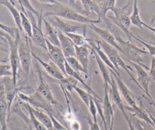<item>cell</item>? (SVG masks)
I'll use <instances>...</instances> for the list:
<instances>
[{
	"instance_id": "cell-52",
	"label": "cell",
	"mask_w": 155,
	"mask_h": 130,
	"mask_svg": "<svg viewBox=\"0 0 155 130\" xmlns=\"http://www.w3.org/2000/svg\"><path fill=\"white\" fill-rule=\"evenodd\" d=\"M8 1H9L13 5H15V1H14V0H8Z\"/></svg>"
},
{
	"instance_id": "cell-27",
	"label": "cell",
	"mask_w": 155,
	"mask_h": 130,
	"mask_svg": "<svg viewBox=\"0 0 155 130\" xmlns=\"http://www.w3.org/2000/svg\"><path fill=\"white\" fill-rule=\"evenodd\" d=\"M30 108L33 114L38 120H39L42 125H44L48 130H54L52 120L48 114H46L38 109H36L31 106H30Z\"/></svg>"
},
{
	"instance_id": "cell-36",
	"label": "cell",
	"mask_w": 155,
	"mask_h": 130,
	"mask_svg": "<svg viewBox=\"0 0 155 130\" xmlns=\"http://www.w3.org/2000/svg\"><path fill=\"white\" fill-rule=\"evenodd\" d=\"M27 111L29 114V117H30V121L35 129L36 130H48L44 125H42L39 120H37V119L35 117L34 114H33L31 109L30 108V105L27 103L25 105Z\"/></svg>"
},
{
	"instance_id": "cell-34",
	"label": "cell",
	"mask_w": 155,
	"mask_h": 130,
	"mask_svg": "<svg viewBox=\"0 0 155 130\" xmlns=\"http://www.w3.org/2000/svg\"><path fill=\"white\" fill-rule=\"evenodd\" d=\"M64 34L68 36L76 46H83L87 43L88 38L86 37L84 35H81L76 33H67Z\"/></svg>"
},
{
	"instance_id": "cell-6",
	"label": "cell",
	"mask_w": 155,
	"mask_h": 130,
	"mask_svg": "<svg viewBox=\"0 0 155 130\" xmlns=\"http://www.w3.org/2000/svg\"><path fill=\"white\" fill-rule=\"evenodd\" d=\"M27 16L30 19L33 26L32 36L31 37L33 42L35 45L40 47L47 52L46 38L42 30V22H43L44 18L43 16H42L39 19H38L37 22L34 18L33 14L27 12Z\"/></svg>"
},
{
	"instance_id": "cell-53",
	"label": "cell",
	"mask_w": 155,
	"mask_h": 130,
	"mask_svg": "<svg viewBox=\"0 0 155 130\" xmlns=\"http://www.w3.org/2000/svg\"><path fill=\"white\" fill-rule=\"evenodd\" d=\"M151 42V44H153V45H155V43H154V42Z\"/></svg>"
},
{
	"instance_id": "cell-15",
	"label": "cell",
	"mask_w": 155,
	"mask_h": 130,
	"mask_svg": "<svg viewBox=\"0 0 155 130\" xmlns=\"http://www.w3.org/2000/svg\"><path fill=\"white\" fill-rule=\"evenodd\" d=\"M96 3L98 4L101 13V19L103 21L107 28L108 30H110L111 31H114V30L113 28L111 25V22L110 21L108 18L107 17V13L108 11H114L116 7V0H94Z\"/></svg>"
},
{
	"instance_id": "cell-2",
	"label": "cell",
	"mask_w": 155,
	"mask_h": 130,
	"mask_svg": "<svg viewBox=\"0 0 155 130\" xmlns=\"http://www.w3.org/2000/svg\"><path fill=\"white\" fill-rule=\"evenodd\" d=\"M113 34L116 37V39L120 49L121 53L124 54L130 60V61L136 63L142 66L145 69H148V68L144 64L143 57L144 54H148V51L139 48L132 44L130 41H125L116 32H114Z\"/></svg>"
},
{
	"instance_id": "cell-31",
	"label": "cell",
	"mask_w": 155,
	"mask_h": 130,
	"mask_svg": "<svg viewBox=\"0 0 155 130\" xmlns=\"http://www.w3.org/2000/svg\"><path fill=\"white\" fill-rule=\"evenodd\" d=\"M78 82H79L76 79L68 75L65 76L63 79L59 80L61 86L69 92H71L72 90L74 89L77 86Z\"/></svg>"
},
{
	"instance_id": "cell-9",
	"label": "cell",
	"mask_w": 155,
	"mask_h": 130,
	"mask_svg": "<svg viewBox=\"0 0 155 130\" xmlns=\"http://www.w3.org/2000/svg\"><path fill=\"white\" fill-rule=\"evenodd\" d=\"M48 18V21L59 31L64 33H77L78 31H82L85 36L86 26L76 25L65 22L58 16H50Z\"/></svg>"
},
{
	"instance_id": "cell-14",
	"label": "cell",
	"mask_w": 155,
	"mask_h": 130,
	"mask_svg": "<svg viewBox=\"0 0 155 130\" xmlns=\"http://www.w3.org/2000/svg\"><path fill=\"white\" fill-rule=\"evenodd\" d=\"M111 82L110 85V99H111V100L114 102V103L117 106V107L119 108V109L121 111L125 119H126L128 117H129V116L128 115V114L126 112L127 110L125 109V106L124 105L122 99L121 98L120 93L116 81L114 76L111 74Z\"/></svg>"
},
{
	"instance_id": "cell-13",
	"label": "cell",
	"mask_w": 155,
	"mask_h": 130,
	"mask_svg": "<svg viewBox=\"0 0 155 130\" xmlns=\"http://www.w3.org/2000/svg\"><path fill=\"white\" fill-rule=\"evenodd\" d=\"M102 106L108 130H113L114 124V112L110 101V88H104V96L102 101Z\"/></svg>"
},
{
	"instance_id": "cell-12",
	"label": "cell",
	"mask_w": 155,
	"mask_h": 130,
	"mask_svg": "<svg viewBox=\"0 0 155 130\" xmlns=\"http://www.w3.org/2000/svg\"><path fill=\"white\" fill-rule=\"evenodd\" d=\"M109 71L110 73L114 76L116 83L117 84V86L120 94L122 95L123 97L128 103L130 106L131 107H136L137 106L136 101V98L133 93L129 89V88L127 86V85L124 82L120 74H117L111 69H109Z\"/></svg>"
},
{
	"instance_id": "cell-38",
	"label": "cell",
	"mask_w": 155,
	"mask_h": 130,
	"mask_svg": "<svg viewBox=\"0 0 155 130\" xmlns=\"http://www.w3.org/2000/svg\"><path fill=\"white\" fill-rule=\"evenodd\" d=\"M132 37L136 39L137 41H139L142 44H143L147 48L148 51V53L151 56H155V45H153L150 42L147 41L139 36H136L134 35L133 34H132Z\"/></svg>"
},
{
	"instance_id": "cell-17",
	"label": "cell",
	"mask_w": 155,
	"mask_h": 130,
	"mask_svg": "<svg viewBox=\"0 0 155 130\" xmlns=\"http://www.w3.org/2000/svg\"><path fill=\"white\" fill-rule=\"evenodd\" d=\"M32 56L43 67L45 71L52 77L59 81L65 77L60 68L52 61L50 62L44 61L41 58L36 56L33 52H32Z\"/></svg>"
},
{
	"instance_id": "cell-47",
	"label": "cell",
	"mask_w": 155,
	"mask_h": 130,
	"mask_svg": "<svg viewBox=\"0 0 155 130\" xmlns=\"http://www.w3.org/2000/svg\"><path fill=\"white\" fill-rule=\"evenodd\" d=\"M144 97L148 101V102L155 108V101L153 100V98L150 99V98H148V97H145V96H144Z\"/></svg>"
},
{
	"instance_id": "cell-19",
	"label": "cell",
	"mask_w": 155,
	"mask_h": 130,
	"mask_svg": "<svg viewBox=\"0 0 155 130\" xmlns=\"http://www.w3.org/2000/svg\"><path fill=\"white\" fill-rule=\"evenodd\" d=\"M125 108L127 111H129L133 113L134 116L137 117L140 120L145 122L147 124L152 126L155 128L154 123L148 114V109L144 106L143 104L142 103L141 99L139 100V105H137V106L131 107L130 106H125Z\"/></svg>"
},
{
	"instance_id": "cell-7",
	"label": "cell",
	"mask_w": 155,
	"mask_h": 130,
	"mask_svg": "<svg viewBox=\"0 0 155 130\" xmlns=\"http://www.w3.org/2000/svg\"><path fill=\"white\" fill-rule=\"evenodd\" d=\"M18 53L21 67L24 72L26 74H28L31 66L33 56L27 37L25 39L21 37L18 45Z\"/></svg>"
},
{
	"instance_id": "cell-43",
	"label": "cell",
	"mask_w": 155,
	"mask_h": 130,
	"mask_svg": "<svg viewBox=\"0 0 155 130\" xmlns=\"http://www.w3.org/2000/svg\"><path fill=\"white\" fill-rule=\"evenodd\" d=\"M149 74L151 79H153L155 83V56H151Z\"/></svg>"
},
{
	"instance_id": "cell-50",
	"label": "cell",
	"mask_w": 155,
	"mask_h": 130,
	"mask_svg": "<svg viewBox=\"0 0 155 130\" xmlns=\"http://www.w3.org/2000/svg\"><path fill=\"white\" fill-rule=\"evenodd\" d=\"M148 114H149V115H150L151 119L152 120V121H153V123H154V127H155V118L154 117V116L151 114V112H150L149 111H148Z\"/></svg>"
},
{
	"instance_id": "cell-3",
	"label": "cell",
	"mask_w": 155,
	"mask_h": 130,
	"mask_svg": "<svg viewBox=\"0 0 155 130\" xmlns=\"http://www.w3.org/2000/svg\"><path fill=\"white\" fill-rule=\"evenodd\" d=\"M97 43L101 46V48L104 51V52L107 54L108 57H109L110 61L115 67V68L117 70V71L119 72L120 68H122L123 70H124L126 73L128 74V75L130 77L131 80L137 85V86L140 89V86L136 80V79L133 76L131 71H133L131 68L127 65L122 60L121 57L118 53V50H116L115 48L112 47L111 45H109L103 40L101 41H96Z\"/></svg>"
},
{
	"instance_id": "cell-45",
	"label": "cell",
	"mask_w": 155,
	"mask_h": 130,
	"mask_svg": "<svg viewBox=\"0 0 155 130\" xmlns=\"http://www.w3.org/2000/svg\"><path fill=\"white\" fill-rule=\"evenodd\" d=\"M125 120L127 121L128 125V128H129V130H136V128L134 126V123H133V120L131 117H128L127 119H125Z\"/></svg>"
},
{
	"instance_id": "cell-32",
	"label": "cell",
	"mask_w": 155,
	"mask_h": 130,
	"mask_svg": "<svg viewBox=\"0 0 155 130\" xmlns=\"http://www.w3.org/2000/svg\"><path fill=\"white\" fill-rule=\"evenodd\" d=\"M21 25L23 30L25 32L28 37L31 38L32 36L33 26L32 24L28 18V16L25 15L23 12H21Z\"/></svg>"
},
{
	"instance_id": "cell-29",
	"label": "cell",
	"mask_w": 155,
	"mask_h": 130,
	"mask_svg": "<svg viewBox=\"0 0 155 130\" xmlns=\"http://www.w3.org/2000/svg\"><path fill=\"white\" fill-rule=\"evenodd\" d=\"M131 24L139 27L141 30H143V26L144 22L140 18L139 15V10L137 5V0H133V10L131 15L130 16Z\"/></svg>"
},
{
	"instance_id": "cell-54",
	"label": "cell",
	"mask_w": 155,
	"mask_h": 130,
	"mask_svg": "<svg viewBox=\"0 0 155 130\" xmlns=\"http://www.w3.org/2000/svg\"><path fill=\"white\" fill-rule=\"evenodd\" d=\"M15 130H21L20 129H15Z\"/></svg>"
},
{
	"instance_id": "cell-23",
	"label": "cell",
	"mask_w": 155,
	"mask_h": 130,
	"mask_svg": "<svg viewBox=\"0 0 155 130\" xmlns=\"http://www.w3.org/2000/svg\"><path fill=\"white\" fill-rule=\"evenodd\" d=\"M65 71L66 73L67 74V76H72L73 77H74V79H76L79 82H80L85 88V89L87 90V91L88 93H90L91 95H93L94 97L97 98V99H99L101 101H102V99H101L94 91V90L92 89V88L90 86V85H88L87 83L85 82V81L84 80V79L81 77V76L80 75V73L75 71L74 70H73L70 66L68 65V63H67V60L65 62Z\"/></svg>"
},
{
	"instance_id": "cell-48",
	"label": "cell",
	"mask_w": 155,
	"mask_h": 130,
	"mask_svg": "<svg viewBox=\"0 0 155 130\" xmlns=\"http://www.w3.org/2000/svg\"><path fill=\"white\" fill-rule=\"evenodd\" d=\"M143 26L145 27L146 28H147L148 29H149L150 31H151L153 32L154 33H155V28L152 27H151L150 25H148V24H145V23L143 24Z\"/></svg>"
},
{
	"instance_id": "cell-10",
	"label": "cell",
	"mask_w": 155,
	"mask_h": 130,
	"mask_svg": "<svg viewBox=\"0 0 155 130\" xmlns=\"http://www.w3.org/2000/svg\"><path fill=\"white\" fill-rule=\"evenodd\" d=\"M130 62L135 68L137 75L136 80L140 86V89H142L147 94L148 98H152L149 91V85L151 79L150 74L145 70L142 66L133 62L130 61Z\"/></svg>"
},
{
	"instance_id": "cell-30",
	"label": "cell",
	"mask_w": 155,
	"mask_h": 130,
	"mask_svg": "<svg viewBox=\"0 0 155 130\" xmlns=\"http://www.w3.org/2000/svg\"><path fill=\"white\" fill-rule=\"evenodd\" d=\"M18 1L19 3V5L22 10V12L27 16V12L33 14L38 18V19H39L42 16V11H41L39 12L36 9H35L33 7V5H31L29 0H18Z\"/></svg>"
},
{
	"instance_id": "cell-5",
	"label": "cell",
	"mask_w": 155,
	"mask_h": 130,
	"mask_svg": "<svg viewBox=\"0 0 155 130\" xmlns=\"http://www.w3.org/2000/svg\"><path fill=\"white\" fill-rule=\"evenodd\" d=\"M1 35L3 36L8 42L10 50L9 54V60L10 64L12 68L13 76L12 79L15 86H16L17 83V75L18 71L20 64V60L18 53V45L20 39H13L11 36H10L7 33H1Z\"/></svg>"
},
{
	"instance_id": "cell-1",
	"label": "cell",
	"mask_w": 155,
	"mask_h": 130,
	"mask_svg": "<svg viewBox=\"0 0 155 130\" xmlns=\"http://www.w3.org/2000/svg\"><path fill=\"white\" fill-rule=\"evenodd\" d=\"M41 11L44 18L54 16L88 25L99 24L102 21L100 18L97 19L88 18L81 15L74 8L59 2L52 4H42Z\"/></svg>"
},
{
	"instance_id": "cell-33",
	"label": "cell",
	"mask_w": 155,
	"mask_h": 130,
	"mask_svg": "<svg viewBox=\"0 0 155 130\" xmlns=\"http://www.w3.org/2000/svg\"><path fill=\"white\" fill-rule=\"evenodd\" d=\"M66 60L68 65L70 66V67L74 70L75 71L80 73H82L86 75H88V73H87L84 68H83L81 63L79 62V60L77 59V58L74 56H70L66 57Z\"/></svg>"
},
{
	"instance_id": "cell-40",
	"label": "cell",
	"mask_w": 155,
	"mask_h": 130,
	"mask_svg": "<svg viewBox=\"0 0 155 130\" xmlns=\"http://www.w3.org/2000/svg\"><path fill=\"white\" fill-rule=\"evenodd\" d=\"M93 96H91L90 101V104L88 107V110L93 117V120L94 122H97V108L96 104L94 100Z\"/></svg>"
},
{
	"instance_id": "cell-41",
	"label": "cell",
	"mask_w": 155,
	"mask_h": 130,
	"mask_svg": "<svg viewBox=\"0 0 155 130\" xmlns=\"http://www.w3.org/2000/svg\"><path fill=\"white\" fill-rule=\"evenodd\" d=\"M135 122L134 126L136 130H155L154 127L147 124L142 120L136 119Z\"/></svg>"
},
{
	"instance_id": "cell-51",
	"label": "cell",
	"mask_w": 155,
	"mask_h": 130,
	"mask_svg": "<svg viewBox=\"0 0 155 130\" xmlns=\"http://www.w3.org/2000/svg\"><path fill=\"white\" fill-rule=\"evenodd\" d=\"M155 21V14L151 16V23H153Z\"/></svg>"
},
{
	"instance_id": "cell-4",
	"label": "cell",
	"mask_w": 155,
	"mask_h": 130,
	"mask_svg": "<svg viewBox=\"0 0 155 130\" xmlns=\"http://www.w3.org/2000/svg\"><path fill=\"white\" fill-rule=\"evenodd\" d=\"M128 7V4L123 8L116 7L113 13L114 16H107L111 22L114 23L117 25L126 34L129 41L131 42L132 34L130 31L129 28L131 25L130 18L129 16L128 11H126V8Z\"/></svg>"
},
{
	"instance_id": "cell-20",
	"label": "cell",
	"mask_w": 155,
	"mask_h": 130,
	"mask_svg": "<svg viewBox=\"0 0 155 130\" xmlns=\"http://www.w3.org/2000/svg\"><path fill=\"white\" fill-rule=\"evenodd\" d=\"M58 36L61 45V48L62 50L65 57L70 56L76 57L75 45L74 44L71 39L65 34L59 30Z\"/></svg>"
},
{
	"instance_id": "cell-55",
	"label": "cell",
	"mask_w": 155,
	"mask_h": 130,
	"mask_svg": "<svg viewBox=\"0 0 155 130\" xmlns=\"http://www.w3.org/2000/svg\"><path fill=\"white\" fill-rule=\"evenodd\" d=\"M153 2H155V1H153Z\"/></svg>"
},
{
	"instance_id": "cell-22",
	"label": "cell",
	"mask_w": 155,
	"mask_h": 130,
	"mask_svg": "<svg viewBox=\"0 0 155 130\" xmlns=\"http://www.w3.org/2000/svg\"><path fill=\"white\" fill-rule=\"evenodd\" d=\"M91 51L93 54H94V58L96 59V61L97 63L99 71L101 73L103 81H104V88H110V85L111 82V74L108 71L107 68V65L102 61V60L100 58L96 51L91 47Z\"/></svg>"
},
{
	"instance_id": "cell-42",
	"label": "cell",
	"mask_w": 155,
	"mask_h": 130,
	"mask_svg": "<svg viewBox=\"0 0 155 130\" xmlns=\"http://www.w3.org/2000/svg\"><path fill=\"white\" fill-rule=\"evenodd\" d=\"M47 114L49 115V116L50 117V118L52 120L54 130H67V128H65L62 124H61L58 121V120L54 117V115L52 113L48 112H47Z\"/></svg>"
},
{
	"instance_id": "cell-16",
	"label": "cell",
	"mask_w": 155,
	"mask_h": 130,
	"mask_svg": "<svg viewBox=\"0 0 155 130\" xmlns=\"http://www.w3.org/2000/svg\"><path fill=\"white\" fill-rule=\"evenodd\" d=\"M8 119V108L5 97V90L3 82L0 85V123L1 130H6L7 122Z\"/></svg>"
},
{
	"instance_id": "cell-21",
	"label": "cell",
	"mask_w": 155,
	"mask_h": 130,
	"mask_svg": "<svg viewBox=\"0 0 155 130\" xmlns=\"http://www.w3.org/2000/svg\"><path fill=\"white\" fill-rule=\"evenodd\" d=\"M43 22L44 25V34L45 38L54 45L61 48L58 30L44 18H43Z\"/></svg>"
},
{
	"instance_id": "cell-26",
	"label": "cell",
	"mask_w": 155,
	"mask_h": 130,
	"mask_svg": "<svg viewBox=\"0 0 155 130\" xmlns=\"http://www.w3.org/2000/svg\"><path fill=\"white\" fill-rule=\"evenodd\" d=\"M1 4L4 5L10 12L14 21L16 24V27H18L21 31H23L21 25V15L16 8L8 0H1Z\"/></svg>"
},
{
	"instance_id": "cell-24",
	"label": "cell",
	"mask_w": 155,
	"mask_h": 130,
	"mask_svg": "<svg viewBox=\"0 0 155 130\" xmlns=\"http://www.w3.org/2000/svg\"><path fill=\"white\" fill-rule=\"evenodd\" d=\"M76 57L81 63L85 71L88 73L89 51L87 44L83 46L75 45Z\"/></svg>"
},
{
	"instance_id": "cell-28",
	"label": "cell",
	"mask_w": 155,
	"mask_h": 130,
	"mask_svg": "<svg viewBox=\"0 0 155 130\" xmlns=\"http://www.w3.org/2000/svg\"><path fill=\"white\" fill-rule=\"evenodd\" d=\"M84 11L87 15L94 13L97 15L98 18H101V13L98 4L94 0H81Z\"/></svg>"
},
{
	"instance_id": "cell-46",
	"label": "cell",
	"mask_w": 155,
	"mask_h": 130,
	"mask_svg": "<svg viewBox=\"0 0 155 130\" xmlns=\"http://www.w3.org/2000/svg\"><path fill=\"white\" fill-rule=\"evenodd\" d=\"M42 4H55L58 1L56 0H38Z\"/></svg>"
},
{
	"instance_id": "cell-11",
	"label": "cell",
	"mask_w": 155,
	"mask_h": 130,
	"mask_svg": "<svg viewBox=\"0 0 155 130\" xmlns=\"http://www.w3.org/2000/svg\"><path fill=\"white\" fill-rule=\"evenodd\" d=\"M38 77H39V84L37 87L36 92H37L39 95H41L43 98H44L46 100H47L51 105H59V102L54 98L50 86L45 81L42 72L38 68Z\"/></svg>"
},
{
	"instance_id": "cell-37",
	"label": "cell",
	"mask_w": 155,
	"mask_h": 130,
	"mask_svg": "<svg viewBox=\"0 0 155 130\" xmlns=\"http://www.w3.org/2000/svg\"><path fill=\"white\" fill-rule=\"evenodd\" d=\"M74 90L77 93V94L79 95V96L80 97V98L81 99V100L83 101V102L85 103V105L88 107L89 104H90V99L91 97V96L93 95H91L90 93H88V91H85L84 89H82V88L78 87V86H76Z\"/></svg>"
},
{
	"instance_id": "cell-39",
	"label": "cell",
	"mask_w": 155,
	"mask_h": 130,
	"mask_svg": "<svg viewBox=\"0 0 155 130\" xmlns=\"http://www.w3.org/2000/svg\"><path fill=\"white\" fill-rule=\"evenodd\" d=\"M0 76L3 77H12L13 76L12 68L10 64H2L0 65Z\"/></svg>"
},
{
	"instance_id": "cell-8",
	"label": "cell",
	"mask_w": 155,
	"mask_h": 130,
	"mask_svg": "<svg viewBox=\"0 0 155 130\" xmlns=\"http://www.w3.org/2000/svg\"><path fill=\"white\" fill-rule=\"evenodd\" d=\"M46 43L47 46V53L51 60L56 64L62 71L64 74L67 76V74L65 71V64L66 62V57L61 48L54 45L46 39Z\"/></svg>"
},
{
	"instance_id": "cell-18",
	"label": "cell",
	"mask_w": 155,
	"mask_h": 130,
	"mask_svg": "<svg viewBox=\"0 0 155 130\" xmlns=\"http://www.w3.org/2000/svg\"><path fill=\"white\" fill-rule=\"evenodd\" d=\"M89 27L93 30L101 38L102 40L111 45L119 52H120V49L117 44V42L115 36L111 33L108 29H103L97 27L95 24H90Z\"/></svg>"
},
{
	"instance_id": "cell-49",
	"label": "cell",
	"mask_w": 155,
	"mask_h": 130,
	"mask_svg": "<svg viewBox=\"0 0 155 130\" xmlns=\"http://www.w3.org/2000/svg\"><path fill=\"white\" fill-rule=\"evenodd\" d=\"M68 4L71 6H76V0H68Z\"/></svg>"
},
{
	"instance_id": "cell-35",
	"label": "cell",
	"mask_w": 155,
	"mask_h": 130,
	"mask_svg": "<svg viewBox=\"0 0 155 130\" xmlns=\"http://www.w3.org/2000/svg\"><path fill=\"white\" fill-rule=\"evenodd\" d=\"M1 29L2 31L5 32L10 36H11L13 39H20V30L18 27H9L8 25H4L2 23L0 24Z\"/></svg>"
},
{
	"instance_id": "cell-44",
	"label": "cell",
	"mask_w": 155,
	"mask_h": 130,
	"mask_svg": "<svg viewBox=\"0 0 155 130\" xmlns=\"http://www.w3.org/2000/svg\"><path fill=\"white\" fill-rule=\"evenodd\" d=\"M85 119L90 126L89 130H101L97 122H94L93 120H92L90 117H85Z\"/></svg>"
},
{
	"instance_id": "cell-56",
	"label": "cell",
	"mask_w": 155,
	"mask_h": 130,
	"mask_svg": "<svg viewBox=\"0 0 155 130\" xmlns=\"http://www.w3.org/2000/svg\"><path fill=\"white\" fill-rule=\"evenodd\" d=\"M6 130H8V129H6Z\"/></svg>"
},
{
	"instance_id": "cell-25",
	"label": "cell",
	"mask_w": 155,
	"mask_h": 130,
	"mask_svg": "<svg viewBox=\"0 0 155 130\" xmlns=\"http://www.w3.org/2000/svg\"><path fill=\"white\" fill-rule=\"evenodd\" d=\"M87 42L90 45L91 47L93 48L96 51V53H97V54L99 55L100 58L107 65V66L109 67V68L111 69L113 71H114L117 74H120L119 72L117 71V70L115 68V67H114V65H113L111 62L110 61V60L109 57H108V56L107 55V54L101 48V46L99 45V44L97 43V42L96 41H95V40H93V39H88Z\"/></svg>"
}]
</instances>
